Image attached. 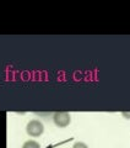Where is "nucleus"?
<instances>
[{"mask_svg": "<svg viewBox=\"0 0 130 148\" xmlns=\"http://www.w3.org/2000/svg\"><path fill=\"white\" fill-rule=\"evenodd\" d=\"M26 132H27V135L31 137H39L43 135L44 126L39 120H31L26 126Z\"/></svg>", "mask_w": 130, "mask_h": 148, "instance_id": "obj_1", "label": "nucleus"}, {"mask_svg": "<svg viewBox=\"0 0 130 148\" xmlns=\"http://www.w3.org/2000/svg\"><path fill=\"white\" fill-rule=\"evenodd\" d=\"M53 121L58 127H66L71 122V116L68 112H55L53 115Z\"/></svg>", "mask_w": 130, "mask_h": 148, "instance_id": "obj_2", "label": "nucleus"}, {"mask_svg": "<svg viewBox=\"0 0 130 148\" xmlns=\"http://www.w3.org/2000/svg\"><path fill=\"white\" fill-rule=\"evenodd\" d=\"M22 148H41V145L37 141L28 140V141H26L24 145H22Z\"/></svg>", "mask_w": 130, "mask_h": 148, "instance_id": "obj_3", "label": "nucleus"}, {"mask_svg": "<svg viewBox=\"0 0 130 148\" xmlns=\"http://www.w3.org/2000/svg\"><path fill=\"white\" fill-rule=\"evenodd\" d=\"M72 148H89V146L86 145V143H83V142H75L74 143V146Z\"/></svg>", "mask_w": 130, "mask_h": 148, "instance_id": "obj_4", "label": "nucleus"}, {"mask_svg": "<svg viewBox=\"0 0 130 148\" xmlns=\"http://www.w3.org/2000/svg\"><path fill=\"white\" fill-rule=\"evenodd\" d=\"M123 116H124V117H127V119H130V114H128V112H123Z\"/></svg>", "mask_w": 130, "mask_h": 148, "instance_id": "obj_5", "label": "nucleus"}]
</instances>
